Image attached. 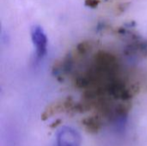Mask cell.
Listing matches in <instances>:
<instances>
[{
	"instance_id": "obj_2",
	"label": "cell",
	"mask_w": 147,
	"mask_h": 146,
	"mask_svg": "<svg viewBox=\"0 0 147 146\" xmlns=\"http://www.w3.org/2000/svg\"><path fill=\"white\" fill-rule=\"evenodd\" d=\"M31 40L35 49V54L38 59H42L47 49V37L44 29L38 25L33 26L31 28Z\"/></svg>"
},
{
	"instance_id": "obj_4",
	"label": "cell",
	"mask_w": 147,
	"mask_h": 146,
	"mask_svg": "<svg viewBox=\"0 0 147 146\" xmlns=\"http://www.w3.org/2000/svg\"><path fill=\"white\" fill-rule=\"evenodd\" d=\"M85 3L89 7H96L99 3V0H85Z\"/></svg>"
},
{
	"instance_id": "obj_1",
	"label": "cell",
	"mask_w": 147,
	"mask_h": 146,
	"mask_svg": "<svg viewBox=\"0 0 147 146\" xmlns=\"http://www.w3.org/2000/svg\"><path fill=\"white\" fill-rule=\"evenodd\" d=\"M81 135L73 127L64 126L57 134L56 146H81Z\"/></svg>"
},
{
	"instance_id": "obj_3",
	"label": "cell",
	"mask_w": 147,
	"mask_h": 146,
	"mask_svg": "<svg viewBox=\"0 0 147 146\" xmlns=\"http://www.w3.org/2000/svg\"><path fill=\"white\" fill-rule=\"evenodd\" d=\"M83 123L85 128L88 130V132L91 133H97L102 127L101 121L95 117L87 118L83 121Z\"/></svg>"
}]
</instances>
